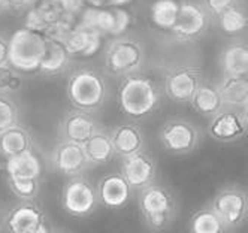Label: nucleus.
I'll return each mask as SVG.
<instances>
[{
    "instance_id": "nucleus-1",
    "label": "nucleus",
    "mask_w": 248,
    "mask_h": 233,
    "mask_svg": "<svg viewBox=\"0 0 248 233\" xmlns=\"http://www.w3.org/2000/svg\"><path fill=\"white\" fill-rule=\"evenodd\" d=\"M163 87L158 85L151 77L139 72L123 77L118 92L117 102L120 111L132 118L142 120L151 115L158 105L162 103Z\"/></svg>"
},
{
    "instance_id": "nucleus-2",
    "label": "nucleus",
    "mask_w": 248,
    "mask_h": 233,
    "mask_svg": "<svg viewBox=\"0 0 248 233\" xmlns=\"http://www.w3.org/2000/svg\"><path fill=\"white\" fill-rule=\"evenodd\" d=\"M109 87L106 74L93 66H82L69 74L66 81V97L74 109L97 112L106 103Z\"/></svg>"
},
{
    "instance_id": "nucleus-3",
    "label": "nucleus",
    "mask_w": 248,
    "mask_h": 233,
    "mask_svg": "<svg viewBox=\"0 0 248 233\" xmlns=\"http://www.w3.org/2000/svg\"><path fill=\"white\" fill-rule=\"evenodd\" d=\"M138 208L144 224L154 232L168 229L176 217L173 194L165 186L155 183L139 188Z\"/></svg>"
},
{
    "instance_id": "nucleus-4",
    "label": "nucleus",
    "mask_w": 248,
    "mask_h": 233,
    "mask_svg": "<svg viewBox=\"0 0 248 233\" xmlns=\"http://www.w3.org/2000/svg\"><path fill=\"white\" fill-rule=\"evenodd\" d=\"M145 62V48L132 36H117L105 51V74L115 78L139 72Z\"/></svg>"
},
{
    "instance_id": "nucleus-5",
    "label": "nucleus",
    "mask_w": 248,
    "mask_h": 233,
    "mask_svg": "<svg viewBox=\"0 0 248 233\" xmlns=\"http://www.w3.org/2000/svg\"><path fill=\"white\" fill-rule=\"evenodd\" d=\"M45 34L29 27L16 30L9 38V64L21 74L36 72L45 52Z\"/></svg>"
},
{
    "instance_id": "nucleus-6",
    "label": "nucleus",
    "mask_w": 248,
    "mask_h": 233,
    "mask_svg": "<svg viewBox=\"0 0 248 233\" xmlns=\"http://www.w3.org/2000/svg\"><path fill=\"white\" fill-rule=\"evenodd\" d=\"M132 14L126 6H85L77 24L99 31L102 36H123L132 24Z\"/></svg>"
},
{
    "instance_id": "nucleus-7",
    "label": "nucleus",
    "mask_w": 248,
    "mask_h": 233,
    "mask_svg": "<svg viewBox=\"0 0 248 233\" xmlns=\"http://www.w3.org/2000/svg\"><path fill=\"white\" fill-rule=\"evenodd\" d=\"M209 206L223 221L226 230H233L244 224L248 215V196L236 184L221 187L212 197Z\"/></svg>"
},
{
    "instance_id": "nucleus-8",
    "label": "nucleus",
    "mask_w": 248,
    "mask_h": 233,
    "mask_svg": "<svg viewBox=\"0 0 248 233\" xmlns=\"http://www.w3.org/2000/svg\"><path fill=\"white\" fill-rule=\"evenodd\" d=\"M62 205L63 209L72 217H88L96 211L99 205L96 186H93L85 176H82V173L69 176L62 190Z\"/></svg>"
},
{
    "instance_id": "nucleus-9",
    "label": "nucleus",
    "mask_w": 248,
    "mask_h": 233,
    "mask_svg": "<svg viewBox=\"0 0 248 233\" xmlns=\"http://www.w3.org/2000/svg\"><path fill=\"white\" fill-rule=\"evenodd\" d=\"M158 140L168 153L184 155L193 153L199 147L202 133L191 121L186 118H172L160 127Z\"/></svg>"
},
{
    "instance_id": "nucleus-10",
    "label": "nucleus",
    "mask_w": 248,
    "mask_h": 233,
    "mask_svg": "<svg viewBox=\"0 0 248 233\" xmlns=\"http://www.w3.org/2000/svg\"><path fill=\"white\" fill-rule=\"evenodd\" d=\"M211 15L205 11L202 3L193 0H180V11L176 21L169 30L173 38L181 42H193L205 34L209 27Z\"/></svg>"
},
{
    "instance_id": "nucleus-11",
    "label": "nucleus",
    "mask_w": 248,
    "mask_h": 233,
    "mask_svg": "<svg viewBox=\"0 0 248 233\" xmlns=\"http://www.w3.org/2000/svg\"><path fill=\"white\" fill-rule=\"evenodd\" d=\"M5 229L11 233H48L52 230L45 211L34 201H20L3 218Z\"/></svg>"
},
{
    "instance_id": "nucleus-12",
    "label": "nucleus",
    "mask_w": 248,
    "mask_h": 233,
    "mask_svg": "<svg viewBox=\"0 0 248 233\" xmlns=\"http://www.w3.org/2000/svg\"><path fill=\"white\" fill-rule=\"evenodd\" d=\"M203 81L202 72L194 64H176L165 77L163 93L175 103H188L193 93Z\"/></svg>"
},
{
    "instance_id": "nucleus-13",
    "label": "nucleus",
    "mask_w": 248,
    "mask_h": 233,
    "mask_svg": "<svg viewBox=\"0 0 248 233\" xmlns=\"http://www.w3.org/2000/svg\"><path fill=\"white\" fill-rule=\"evenodd\" d=\"M248 130L247 109L223 108L209 118L208 135L221 143H232L242 139Z\"/></svg>"
},
{
    "instance_id": "nucleus-14",
    "label": "nucleus",
    "mask_w": 248,
    "mask_h": 233,
    "mask_svg": "<svg viewBox=\"0 0 248 233\" xmlns=\"http://www.w3.org/2000/svg\"><path fill=\"white\" fill-rule=\"evenodd\" d=\"M51 166L63 176H75L92 168L85 157L82 143L62 139L51 153Z\"/></svg>"
},
{
    "instance_id": "nucleus-15",
    "label": "nucleus",
    "mask_w": 248,
    "mask_h": 233,
    "mask_svg": "<svg viewBox=\"0 0 248 233\" xmlns=\"http://www.w3.org/2000/svg\"><path fill=\"white\" fill-rule=\"evenodd\" d=\"M120 173L129 183L132 188H142L151 183H154L157 173L155 160L145 153V150L135 153L129 157L121 158Z\"/></svg>"
},
{
    "instance_id": "nucleus-16",
    "label": "nucleus",
    "mask_w": 248,
    "mask_h": 233,
    "mask_svg": "<svg viewBox=\"0 0 248 233\" xmlns=\"http://www.w3.org/2000/svg\"><path fill=\"white\" fill-rule=\"evenodd\" d=\"M99 205L106 209H121L130 201L132 187L120 172L105 175L96 184Z\"/></svg>"
},
{
    "instance_id": "nucleus-17",
    "label": "nucleus",
    "mask_w": 248,
    "mask_h": 233,
    "mask_svg": "<svg viewBox=\"0 0 248 233\" xmlns=\"http://www.w3.org/2000/svg\"><path fill=\"white\" fill-rule=\"evenodd\" d=\"M102 125L93 115V112L72 109L66 112L60 123V135L64 140L84 143Z\"/></svg>"
},
{
    "instance_id": "nucleus-18",
    "label": "nucleus",
    "mask_w": 248,
    "mask_h": 233,
    "mask_svg": "<svg viewBox=\"0 0 248 233\" xmlns=\"http://www.w3.org/2000/svg\"><path fill=\"white\" fill-rule=\"evenodd\" d=\"M103 39L105 36H102L99 31L75 23V26L66 33L62 41L72 57H90L102 48Z\"/></svg>"
},
{
    "instance_id": "nucleus-19",
    "label": "nucleus",
    "mask_w": 248,
    "mask_h": 233,
    "mask_svg": "<svg viewBox=\"0 0 248 233\" xmlns=\"http://www.w3.org/2000/svg\"><path fill=\"white\" fill-rule=\"evenodd\" d=\"M115 155L120 158L129 157L145 148L144 133L135 123H121L109 132Z\"/></svg>"
},
{
    "instance_id": "nucleus-20",
    "label": "nucleus",
    "mask_w": 248,
    "mask_h": 233,
    "mask_svg": "<svg viewBox=\"0 0 248 233\" xmlns=\"http://www.w3.org/2000/svg\"><path fill=\"white\" fill-rule=\"evenodd\" d=\"M45 52L36 72L45 77L60 75L69 69L72 56L62 39L49 38V36H45Z\"/></svg>"
},
{
    "instance_id": "nucleus-21",
    "label": "nucleus",
    "mask_w": 248,
    "mask_h": 233,
    "mask_svg": "<svg viewBox=\"0 0 248 233\" xmlns=\"http://www.w3.org/2000/svg\"><path fill=\"white\" fill-rule=\"evenodd\" d=\"M248 75H223L217 88L224 108L248 109Z\"/></svg>"
},
{
    "instance_id": "nucleus-22",
    "label": "nucleus",
    "mask_w": 248,
    "mask_h": 233,
    "mask_svg": "<svg viewBox=\"0 0 248 233\" xmlns=\"http://www.w3.org/2000/svg\"><path fill=\"white\" fill-rule=\"evenodd\" d=\"M221 75H248V47L244 41L236 39L227 44L218 56Z\"/></svg>"
},
{
    "instance_id": "nucleus-23",
    "label": "nucleus",
    "mask_w": 248,
    "mask_h": 233,
    "mask_svg": "<svg viewBox=\"0 0 248 233\" xmlns=\"http://www.w3.org/2000/svg\"><path fill=\"white\" fill-rule=\"evenodd\" d=\"M82 148H84L85 157L92 168L109 163L115 155L111 135L103 127L97 129L90 138H88L82 143Z\"/></svg>"
},
{
    "instance_id": "nucleus-24",
    "label": "nucleus",
    "mask_w": 248,
    "mask_h": 233,
    "mask_svg": "<svg viewBox=\"0 0 248 233\" xmlns=\"http://www.w3.org/2000/svg\"><path fill=\"white\" fill-rule=\"evenodd\" d=\"M29 150H33V138L20 123L0 132V155L5 160Z\"/></svg>"
},
{
    "instance_id": "nucleus-25",
    "label": "nucleus",
    "mask_w": 248,
    "mask_h": 233,
    "mask_svg": "<svg viewBox=\"0 0 248 233\" xmlns=\"http://www.w3.org/2000/svg\"><path fill=\"white\" fill-rule=\"evenodd\" d=\"M188 103L198 114L206 118H211L224 108L217 85L206 81H202L199 84Z\"/></svg>"
},
{
    "instance_id": "nucleus-26",
    "label": "nucleus",
    "mask_w": 248,
    "mask_h": 233,
    "mask_svg": "<svg viewBox=\"0 0 248 233\" xmlns=\"http://www.w3.org/2000/svg\"><path fill=\"white\" fill-rule=\"evenodd\" d=\"M5 172L16 178H41L42 163L33 150L24 151L5 160Z\"/></svg>"
},
{
    "instance_id": "nucleus-27",
    "label": "nucleus",
    "mask_w": 248,
    "mask_h": 233,
    "mask_svg": "<svg viewBox=\"0 0 248 233\" xmlns=\"http://www.w3.org/2000/svg\"><path fill=\"white\" fill-rule=\"evenodd\" d=\"M216 20L220 30L227 36H238L244 33L248 26L245 8L239 2H235L232 6H229L223 12H220L216 16Z\"/></svg>"
},
{
    "instance_id": "nucleus-28",
    "label": "nucleus",
    "mask_w": 248,
    "mask_h": 233,
    "mask_svg": "<svg viewBox=\"0 0 248 233\" xmlns=\"http://www.w3.org/2000/svg\"><path fill=\"white\" fill-rule=\"evenodd\" d=\"M180 11V0H154L150 5V20L154 27L170 30Z\"/></svg>"
},
{
    "instance_id": "nucleus-29",
    "label": "nucleus",
    "mask_w": 248,
    "mask_h": 233,
    "mask_svg": "<svg viewBox=\"0 0 248 233\" xmlns=\"http://www.w3.org/2000/svg\"><path fill=\"white\" fill-rule=\"evenodd\" d=\"M188 230L191 233H223L226 232V227L214 209L203 206L191 215Z\"/></svg>"
},
{
    "instance_id": "nucleus-30",
    "label": "nucleus",
    "mask_w": 248,
    "mask_h": 233,
    "mask_svg": "<svg viewBox=\"0 0 248 233\" xmlns=\"http://www.w3.org/2000/svg\"><path fill=\"white\" fill-rule=\"evenodd\" d=\"M6 183L14 196L20 201H34L41 190V178H16L6 176Z\"/></svg>"
},
{
    "instance_id": "nucleus-31",
    "label": "nucleus",
    "mask_w": 248,
    "mask_h": 233,
    "mask_svg": "<svg viewBox=\"0 0 248 233\" xmlns=\"http://www.w3.org/2000/svg\"><path fill=\"white\" fill-rule=\"evenodd\" d=\"M24 75L11 64H0V93L11 94L21 90Z\"/></svg>"
},
{
    "instance_id": "nucleus-32",
    "label": "nucleus",
    "mask_w": 248,
    "mask_h": 233,
    "mask_svg": "<svg viewBox=\"0 0 248 233\" xmlns=\"http://www.w3.org/2000/svg\"><path fill=\"white\" fill-rule=\"evenodd\" d=\"M20 123V108L9 94L0 93V132Z\"/></svg>"
},
{
    "instance_id": "nucleus-33",
    "label": "nucleus",
    "mask_w": 248,
    "mask_h": 233,
    "mask_svg": "<svg viewBox=\"0 0 248 233\" xmlns=\"http://www.w3.org/2000/svg\"><path fill=\"white\" fill-rule=\"evenodd\" d=\"M238 0H202V6L205 11L211 15V18H216L220 12H223L226 8L232 6Z\"/></svg>"
},
{
    "instance_id": "nucleus-34",
    "label": "nucleus",
    "mask_w": 248,
    "mask_h": 233,
    "mask_svg": "<svg viewBox=\"0 0 248 233\" xmlns=\"http://www.w3.org/2000/svg\"><path fill=\"white\" fill-rule=\"evenodd\" d=\"M59 3L64 11V14L78 20V16L81 15V12L87 5V0H59Z\"/></svg>"
},
{
    "instance_id": "nucleus-35",
    "label": "nucleus",
    "mask_w": 248,
    "mask_h": 233,
    "mask_svg": "<svg viewBox=\"0 0 248 233\" xmlns=\"http://www.w3.org/2000/svg\"><path fill=\"white\" fill-rule=\"evenodd\" d=\"M0 64H9V39L0 33Z\"/></svg>"
},
{
    "instance_id": "nucleus-36",
    "label": "nucleus",
    "mask_w": 248,
    "mask_h": 233,
    "mask_svg": "<svg viewBox=\"0 0 248 233\" xmlns=\"http://www.w3.org/2000/svg\"><path fill=\"white\" fill-rule=\"evenodd\" d=\"M5 5L8 9H12V11H24V9H29L34 0H3Z\"/></svg>"
},
{
    "instance_id": "nucleus-37",
    "label": "nucleus",
    "mask_w": 248,
    "mask_h": 233,
    "mask_svg": "<svg viewBox=\"0 0 248 233\" xmlns=\"http://www.w3.org/2000/svg\"><path fill=\"white\" fill-rule=\"evenodd\" d=\"M5 11H8V8H6V5H5L3 0H0V15H2Z\"/></svg>"
},
{
    "instance_id": "nucleus-38",
    "label": "nucleus",
    "mask_w": 248,
    "mask_h": 233,
    "mask_svg": "<svg viewBox=\"0 0 248 233\" xmlns=\"http://www.w3.org/2000/svg\"><path fill=\"white\" fill-rule=\"evenodd\" d=\"M34 2H36V0H34Z\"/></svg>"
}]
</instances>
